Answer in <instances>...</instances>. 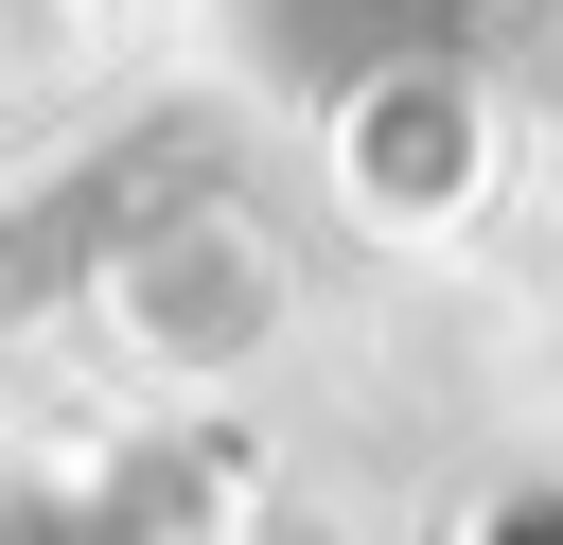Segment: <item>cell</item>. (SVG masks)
Returning a JSON list of instances; mask_svg holds the SVG:
<instances>
[{
  "mask_svg": "<svg viewBox=\"0 0 563 545\" xmlns=\"http://www.w3.org/2000/svg\"><path fill=\"white\" fill-rule=\"evenodd\" d=\"M440 18H457V0H264V35H282L299 70H334V88H352V70H387V53H422Z\"/></svg>",
  "mask_w": 563,
  "mask_h": 545,
  "instance_id": "obj_1",
  "label": "cell"
},
{
  "mask_svg": "<svg viewBox=\"0 0 563 545\" xmlns=\"http://www.w3.org/2000/svg\"><path fill=\"white\" fill-rule=\"evenodd\" d=\"M510 545H563V527H510Z\"/></svg>",
  "mask_w": 563,
  "mask_h": 545,
  "instance_id": "obj_2",
  "label": "cell"
}]
</instances>
